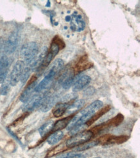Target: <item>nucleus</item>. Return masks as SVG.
<instances>
[{
    "instance_id": "a211bd4d",
    "label": "nucleus",
    "mask_w": 140,
    "mask_h": 158,
    "mask_svg": "<svg viewBox=\"0 0 140 158\" xmlns=\"http://www.w3.org/2000/svg\"><path fill=\"white\" fill-rule=\"evenodd\" d=\"M64 134L62 131H54V133L52 134L46 139L48 144L50 145H54V144L58 143L59 141H61L63 137Z\"/></svg>"
},
{
    "instance_id": "b1692460",
    "label": "nucleus",
    "mask_w": 140,
    "mask_h": 158,
    "mask_svg": "<svg viewBox=\"0 0 140 158\" xmlns=\"http://www.w3.org/2000/svg\"><path fill=\"white\" fill-rule=\"evenodd\" d=\"M10 85L9 83H3L0 88V94L3 96L7 95L10 90Z\"/></svg>"
},
{
    "instance_id": "bb28decb",
    "label": "nucleus",
    "mask_w": 140,
    "mask_h": 158,
    "mask_svg": "<svg viewBox=\"0 0 140 158\" xmlns=\"http://www.w3.org/2000/svg\"><path fill=\"white\" fill-rule=\"evenodd\" d=\"M95 89L93 88V87H89L86 88V89H85L84 92H83V94L86 96H91L93 94L95 93Z\"/></svg>"
},
{
    "instance_id": "6e6552de",
    "label": "nucleus",
    "mask_w": 140,
    "mask_h": 158,
    "mask_svg": "<svg viewBox=\"0 0 140 158\" xmlns=\"http://www.w3.org/2000/svg\"><path fill=\"white\" fill-rule=\"evenodd\" d=\"M37 85V79L35 77H33L29 83L28 84L27 86L25 88V89L22 92L19 97V101L22 102L26 103L27 102L30 97H32V93L34 91V89Z\"/></svg>"
},
{
    "instance_id": "20e7f679",
    "label": "nucleus",
    "mask_w": 140,
    "mask_h": 158,
    "mask_svg": "<svg viewBox=\"0 0 140 158\" xmlns=\"http://www.w3.org/2000/svg\"><path fill=\"white\" fill-rule=\"evenodd\" d=\"M24 68L25 63L23 60H18L16 62L9 77V83L11 86H15L20 81Z\"/></svg>"
},
{
    "instance_id": "412c9836",
    "label": "nucleus",
    "mask_w": 140,
    "mask_h": 158,
    "mask_svg": "<svg viewBox=\"0 0 140 158\" xmlns=\"http://www.w3.org/2000/svg\"><path fill=\"white\" fill-rule=\"evenodd\" d=\"M52 81L53 80H51V79L45 77L43 80L38 84L36 85V86L34 89V91H36V93H40V92H42V91L47 89L51 85Z\"/></svg>"
},
{
    "instance_id": "4be33fe9",
    "label": "nucleus",
    "mask_w": 140,
    "mask_h": 158,
    "mask_svg": "<svg viewBox=\"0 0 140 158\" xmlns=\"http://www.w3.org/2000/svg\"><path fill=\"white\" fill-rule=\"evenodd\" d=\"M98 144V140L96 141H87L82 144H80V145L76 147V148L74 149L75 151L76 152H82V151L86 150L88 149L92 148L93 147H94L97 146Z\"/></svg>"
},
{
    "instance_id": "f257e3e1",
    "label": "nucleus",
    "mask_w": 140,
    "mask_h": 158,
    "mask_svg": "<svg viewBox=\"0 0 140 158\" xmlns=\"http://www.w3.org/2000/svg\"><path fill=\"white\" fill-rule=\"evenodd\" d=\"M103 106L102 101L96 100L91 103L87 107L81 110L74 115L72 119L67 127V130H70L72 133H76L87 122L91 117Z\"/></svg>"
},
{
    "instance_id": "ddd939ff",
    "label": "nucleus",
    "mask_w": 140,
    "mask_h": 158,
    "mask_svg": "<svg viewBox=\"0 0 140 158\" xmlns=\"http://www.w3.org/2000/svg\"><path fill=\"white\" fill-rule=\"evenodd\" d=\"M57 101L56 95H49L47 94L45 100L39 107V110L43 112H47L52 107L54 106V104Z\"/></svg>"
},
{
    "instance_id": "2f4dec72",
    "label": "nucleus",
    "mask_w": 140,
    "mask_h": 158,
    "mask_svg": "<svg viewBox=\"0 0 140 158\" xmlns=\"http://www.w3.org/2000/svg\"><path fill=\"white\" fill-rule=\"evenodd\" d=\"M0 49H1V42H0Z\"/></svg>"
},
{
    "instance_id": "c85d7f7f",
    "label": "nucleus",
    "mask_w": 140,
    "mask_h": 158,
    "mask_svg": "<svg viewBox=\"0 0 140 158\" xmlns=\"http://www.w3.org/2000/svg\"><path fill=\"white\" fill-rule=\"evenodd\" d=\"M70 153H66V154H63L61 156H58L57 158H67V157L69 156Z\"/></svg>"
},
{
    "instance_id": "9b49d317",
    "label": "nucleus",
    "mask_w": 140,
    "mask_h": 158,
    "mask_svg": "<svg viewBox=\"0 0 140 158\" xmlns=\"http://www.w3.org/2000/svg\"><path fill=\"white\" fill-rule=\"evenodd\" d=\"M10 68L9 58L6 56H3L0 59V84H3L7 77Z\"/></svg>"
},
{
    "instance_id": "423d86ee",
    "label": "nucleus",
    "mask_w": 140,
    "mask_h": 158,
    "mask_svg": "<svg viewBox=\"0 0 140 158\" xmlns=\"http://www.w3.org/2000/svg\"><path fill=\"white\" fill-rule=\"evenodd\" d=\"M76 75L74 70L70 68L66 69L60 77L59 82L62 84V87L65 89H68L72 86L76 80Z\"/></svg>"
},
{
    "instance_id": "cd10ccee",
    "label": "nucleus",
    "mask_w": 140,
    "mask_h": 158,
    "mask_svg": "<svg viewBox=\"0 0 140 158\" xmlns=\"http://www.w3.org/2000/svg\"><path fill=\"white\" fill-rule=\"evenodd\" d=\"M67 158H86V157L82 154H75L70 152Z\"/></svg>"
},
{
    "instance_id": "aec40b11",
    "label": "nucleus",
    "mask_w": 140,
    "mask_h": 158,
    "mask_svg": "<svg viewBox=\"0 0 140 158\" xmlns=\"http://www.w3.org/2000/svg\"><path fill=\"white\" fill-rule=\"evenodd\" d=\"M54 123L50 121L45 123L44 124L39 128V133L42 137H45V135H47L49 133L51 132L52 131L53 127H54Z\"/></svg>"
},
{
    "instance_id": "7ed1b4c3",
    "label": "nucleus",
    "mask_w": 140,
    "mask_h": 158,
    "mask_svg": "<svg viewBox=\"0 0 140 158\" xmlns=\"http://www.w3.org/2000/svg\"><path fill=\"white\" fill-rule=\"evenodd\" d=\"M94 136V133L91 130L83 131L82 132L73 135L66 142V147L68 148L76 147L80 144L89 141L91 138Z\"/></svg>"
},
{
    "instance_id": "39448f33",
    "label": "nucleus",
    "mask_w": 140,
    "mask_h": 158,
    "mask_svg": "<svg viewBox=\"0 0 140 158\" xmlns=\"http://www.w3.org/2000/svg\"><path fill=\"white\" fill-rule=\"evenodd\" d=\"M47 95V94H39L33 95L30 97V99L26 102L25 106L23 108L24 111H32L37 108L40 107L45 97Z\"/></svg>"
},
{
    "instance_id": "0eeeda50",
    "label": "nucleus",
    "mask_w": 140,
    "mask_h": 158,
    "mask_svg": "<svg viewBox=\"0 0 140 158\" xmlns=\"http://www.w3.org/2000/svg\"><path fill=\"white\" fill-rule=\"evenodd\" d=\"M19 36L18 31H13L6 40L5 44V52L7 55L12 54L18 45Z\"/></svg>"
},
{
    "instance_id": "f3484780",
    "label": "nucleus",
    "mask_w": 140,
    "mask_h": 158,
    "mask_svg": "<svg viewBox=\"0 0 140 158\" xmlns=\"http://www.w3.org/2000/svg\"><path fill=\"white\" fill-rule=\"evenodd\" d=\"M84 104H85V101L83 99L74 101L72 104L69 105L67 108V110L66 111V114H67L70 115H72L73 114L76 112V111H79V109H81L83 106Z\"/></svg>"
},
{
    "instance_id": "1a4fd4ad",
    "label": "nucleus",
    "mask_w": 140,
    "mask_h": 158,
    "mask_svg": "<svg viewBox=\"0 0 140 158\" xmlns=\"http://www.w3.org/2000/svg\"><path fill=\"white\" fill-rule=\"evenodd\" d=\"M85 22L82 15H78L77 12H74L72 15L70 20V29L73 31L81 32L85 28Z\"/></svg>"
},
{
    "instance_id": "4468645a",
    "label": "nucleus",
    "mask_w": 140,
    "mask_h": 158,
    "mask_svg": "<svg viewBox=\"0 0 140 158\" xmlns=\"http://www.w3.org/2000/svg\"><path fill=\"white\" fill-rule=\"evenodd\" d=\"M73 117H74V115H71L70 116L61 118V119L56 121L54 124V127H53V129L52 131V132H54V131H62V130L64 129L66 127H67L70 122L72 119Z\"/></svg>"
},
{
    "instance_id": "5701e85b",
    "label": "nucleus",
    "mask_w": 140,
    "mask_h": 158,
    "mask_svg": "<svg viewBox=\"0 0 140 158\" xmlns=\"http://www.w3.org/2000/svg\"><path fill=\"white\" fill-rule=\"evenodd\" d=\"M32 71V69L30 66H29V65H26L25 68H24L21 78H20V81L22 82V84H25L26 82V81L28 80Z\"/></svg>"
},
{
    "instance_id": "393cba45",
    "label": "nucleus",
    "mask_w": 140,
    "mask_h": 158,
    "mask_svg": "<svg viewBox=\"0 0 140 158\" xmlns=\"http://www.w3.org/2000/svg\"><path fill=\"white\" fill-rule=\"evenodd\" d=\"M52 41H54L55 43L57 44V45L60 48V49L61 50L65 48V43L63 42V40L61 38H59L58 36H56L53 38Z\"/></svg>"
},
{
    "instance_id": "f8f14e48",
    "label": "nucleus",
    "mask_w": 140,
    "mask_h": 158,
    "mask_svg": "<svg viewBox=\"0 0 140 158\" xmlns=\"http://www.w3.org/2000/svg\"><path fill=\"white\" fill-rule=\"evenodd\" d=\"M91 82V78L88 75H83L82 77H77L72 85V91H78L84 89L86 85Z\"/></svg>"
},
{
    "instance_id": "9d476101",
    "label": "nucleus",
    "mask_w": 140,
    "mask_h": 158,
    "mask_svg": "<svg viewBox=\"0 0 140 158\" xmlns=\"http://www.w3.org/2000/svg\"><path fill=\"white\" fill-rule=\"evenodd\" d=\"M64 66V62L61 58H58L52 64V66L45 75V77L54 80L55 77L59 73Z\"/></svg>"
},
{
    "instance_id": "6ab92c4d",
    "label": "nucleus",
    "mask_w": 140,
    "mask_h": 158,
    "mask_svg": "<svg viewBox=\"0 0 140 158\" xmlns=\"http://www.w3.org/2000/svg\"><path fill=\"white\" fill-rule=\"evenodd\" d=\"M110 110V106H107L105 108H103L102 110H99L96 113H95L93 115L90 119L85 123L86 126H90L92 124L94 123L96 121H97L99 118L101 117L102 115H103L105 113L107 112V111Z\"/></svg>"
},
{
    "instance_id": "f03ea898",
    "label": "nucleus",
    "mask_w": 140,
    "mask_h": 158,
    "mask_svg": "<svg viewBox=\"0 0 140 158\" xmlns=\"http://www.w3.org/2000/svg\"><path fill=\"white\" fill-rule=\"evenodd\" d=\"M39 52L38 44L34 42H30L24 44L20 51V55L26 65L30 64L35 60Z\"/></svg>"
},
{
    "instance_id": "473e14b6",
    "label": "nucleus",
    "mask_w": 140,
    "mask_h": 158,
    "mask_svg": "<svg viewBox=\"0 0 140 158\" xmlns=\"http://www.w3.org/2000/svg\"><path fill=\"white\" fill-rule=\"evenodd\" d=\"M93 158H101V157H93Z\"/></svg>"
},
{
    "instance_id": "dca6fc26",
    "label": "nucleus",
    "mask_w": 140,
    "mask_h": 158,
    "mask_svg": "<svg viewBox=\"0 0 140 158\" xmlns=\"http://www.w3.org/2000/svg\"><path fill=\"white\" fill-rule=\"evenodd\" d=\"M92 64L89 61V59L86 55H84L81 58L79 59V62L77 63L74 71L77 72H81L82 71H85L86 69H88L92 67Z\"/></svg>"
},
{
    "instance_id": "7c9ffc66",
    "label": "nucleus",
    "mask_w": 140,
    "mask_h": 158,
    "mask_svg": "<svg viewBox=\"0 0 140 158\" xmlns=\"http://www.w3.org/2000/svg\"><path fill=\"white\" fill-rule=\"evenodd\" d=\"M47 3H48V4H47V5H46V6H50V2H48Z\"/></svg>"
},
{
    "instance_id": "a878e982",
    "label": "nucleus",
    "mask_w": 140,
    "mask_h": 158,
    "mask_svg": "<svg viewBox=\"0 0 140 158\" xmlns=\"http://www.w3.org/2000/svg\"><path fill=\"white\" fill-rule=\"evenodd\" d=\"M77 98V95L73 94H69L67 95H65L63 98H62V102H70V101H74L76 100Z\"/></svg>"
},
{
    "instance_id": "2eb2a0df",
    "label": "nucleus",
    "mask_w": 140,
    "mask_h": 158,
    "mask_svg": "<svg viewBox=\"0 0 140 158\" xmlns=\"http://www.w3.org/2000/svg\"><path fill=\"white\" fill-rule=\"evenodd\" d=\"M69 103L66 102H59L54 106L52 110V114L55 117H60L63 116L65 113L69 106Z\"/></svg>"
},
{
    "instance_id": "c756f323",
    "label": "nucleus",
    "mask_w": 140,
    "mask_h": 158,
    "mask_svg": "<svg viewBox=\"0 0 140 158\" xmlns=\"http://www.w3.org/2000/svg\"><path fill=\"white\" fill-rule=\"evenodd\" d=\"M65 20H66V22H70V20H71V16H66V18H65Z\"/></svg>"
}]
</instances>
